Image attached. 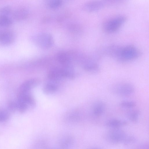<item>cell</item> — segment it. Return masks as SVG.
Instances as JSON below:
<instances>
[{
	"label": "cell",
	"instance_id": "7402d4cb",
	"mask_svg": "<svg viewBox=\"0 0 149 149\" xmlns=\"http://www.w3.org/2000/svg\"><path fill=\"white\" fill-rule=\"evenodd\" d=\"M69 30L74 33H79L82 31V29L81 26L79 24L73 23H71L68 26Z\"/></svg>",
	"mask_w": 149,
	"mask_h": 149
},
{
	"label": "cell",
	"instance_id": "d6986e66",
	"mask_svg": "<svg viewBox=\"0 0 149 149\" xmlns=\"http://www.w3.org/2000/svg\"><path fill=\"white\" fill-rule=\"evenodd\" d=\"M140 114V111L137 109H134L129 111L127 113V116L131 122L136 123L137 122L139 116Z\"/></svg>",
	"mask_w": 149,
	"mask_h": 149
},
{
	"label": "cell",
	"instance_id": "83f0119b",
	"mask_svg": "<svg viewBox=\"0 0 149 149\" xmlns=\"http://www.w3.org/2000/svg\"><path fill=\"white\" fill-rule=\"evenodd\" d=\"M139 147L140 148H148L149 145L147 143H144L141 144Z\"/></svg>",
	"mask_w": 149,
	"mask_h": 149
},
{
	"label": "cell",
	"instance_id": "2e32d148",
	"mask_svg": "<svg viewBox=\"0 0 149 149\" xmlns=\"http://www.w3.org/2000/svg\"><path fill=\"white\" fill-rule=\"evenodd\" d=\"M58 88V85L56 82H49L45 85L43 88V91L46 94H52L56 92L57 91Z\"/></svg>",
	"mask_w": 149,
	"mask_h": 149
},
{
	"label": "cell",
	"instance_id": "9c48e42d",
	"mask_svg": "<svg viewBox=\"0 0 149 149\" xmlns=\"http://www.w3.org/2000/svg\"><path fill=\"white\" fill-rule=\"evenodd\" d=\"M104 4L101 1H93L85 3L82 7L83 10L86 12L92 13L102 9Z\"/></svg>",
	"mask_w": 149,
	"mask_h": 149
},
{
	"label": "cell",
	"instance_id": "4316f807",
	"mask_svg": "<svg viewBox=\"0 0 149 149\" xmlns=\"http://www.w3.org/2000/svg\"><path fill=\"white\" fill-rule=\"evenodd\" d=\"M8 107L9 110L12 111H14L17 110L16 102L10 101L8 104Z\"/></svg>",
	"mask_w": 149,
	"mask_h": 149
},
{
	"label": "cell",
	"instance_id": "8992f818",
	"mask_svg": "<svg viewBox=\"0 0 149 149\" xmlns=\"http://www.w3.org/2000/svg\"><path fill=\"white\" fill-rule=\"evenodd\" d=\"M34 41L40 47L47 48L50 47L53 43L52 36L47 33H41L34 36Z\"/></svg>",
	"mask_w": 149,
	"mask_h": 149
},
{
	"label": "cell",
	"instance_id": "4fadbf2b",
	"mask_svg": "<svg viewBox=\"0 0 149 149\" xmlns=\"http://www.w3.org/2000/svg\"><path fill=\"white\" fill-rule=\"evenodd\" d=\"M128 123L125 120L117 119L109 120L105 123L106 126L111 128H119L120 127L126 125Z\"/></svg>",
	"mask_w": 149,
	"mask_h": 149
},
{
	"label": "cell",
	"instance_id": "ba28073f",
	"mask_svg": "<svg viewBox=\"0 0 149 149\" xmlns=\"http://www.w3.org/2000/svg\"><path fill=\"white\" fill-rule=\"evenodd\" d=\"M38 83V80L35 79H31L26 80L19 86L18 92L31 93L32 90L37 86Z\"/></svg>",
	"mask_w": 149,
	"mask_h": 149
},
{
	"label": "cell",
	"instance_id": "7c38bea8",
	"mask_svg": "<svg viewBox=\"0 0 149 149\" xmlns=\"http://www.w3.org/2000/svg\"><path fill=\"white\" fill-rule=\"evenodd\" d=\"M48 77L52 81L56 82L64 77L61 69H52L48 74Z\"/></svg>",
	"mask_w": 149,
	"mask_h": 149
},
{
	"label": "cell",
	"instance_id": "ac0fdd59",
	"mask_svg": "<svg viewBox=\"0 0 149 149\" xmlns=\"http://www.w3.org/2000/svg\"><path fill=\"white\" fill-rule=\"evenodd\" d=\"M13 21L8 16L0 15V28L8 27L12 24Z\"/></svg>",
	"mask_w": 149,
	"mask_h": 149
},
{
	"label": "cell",
	"instance_id": "277c9868",
	"mask_svg": "<svg viewBox=\"0 0 149 149\" xmlns=\"http://www.w3.org/2000/svg\"><path fill=\"white\" fill-rule=\"evenodd\" d=\"M127 136L124 131L119 128H111L105 132L104 138L109 143L116 144L123 143Z\"/></svg>",
	"mask_w": 149,
	"mask_h": 149
},
{
	"label": "cell",
	"instance_id": "44dd1931",
	"mask_svg": "<svg viewBox=\"0 0 149 149\" xmlns=\"http://www.w3.org/2000/svg\"><path fill=\"white\" fill-rule=\"evenodd\" d=\"M62 0H47V5L51 9H55L60 7L62 4Z\"/></svg>",
	"mask_w": 149,
	"mask_h": 149
},
{
	"label": "cell",
	"instance_id": "7a4b0ae2",
	"mask_svg": "<svg viewBox=\"0 0 149 149\" xmlns=\"http://www.w3.org/2000/svg\"><path fill=\"white\" fill-rule=\"evenodd\" d=\"M141 54L140 51L134 45L121 46L117 60L122 62L130 61L137 59Z\"/></svg>",
	"mask_w": 149,
	"mask_h": 149
},
{
	"label": "cell",
	"instance_id": "5bb4252c",
	"mask_svg": "<svg viewBox=\"0 0 149 149\" xmlns=\"http://www.w3.org/2000/svg\"><path fill=\"white\" fill-rule=\"evenodd\" d=\"M83 67L86 71L92 73H96L100 71L99 66L94 60L85 63L83 65Z\"/></svg>",
	"mask_w": 149,
	"mask_h": 149
},
{
	"label": "cell",
	"instance_id": "9a60e30c",
	"mask_svg": "<svg viewBox=\"0 0 149 149\" xmlns=\"http://www.w3.org/2000/svg\"><path fill=\"white\" fill-rule=\"evenodd\" d=\"M57 59L63 66L70 64V57L68 54L65 53H58L57 56Z\"/></svg>",
	"mask_w": 149,
	"mask_h": 149
},
{
	"label": "cell",
	"instance_id": "d4e9b609",
	"mask_svg": "<svg viewBox=\"0 0 149 149\" xmlns=\"http://www.w3.org/2000/svg\"><path fill=\"white\" fill-rule=\"evenodd\" d=\"M11 12L12 9L9 6H5L0 8V15L8 16Z\"/></svg>",
	"mask_w": 149,
	"mask_h": 149
},
{
	"label": "cell",
	"instance_id": "3957f363",
	"mask_svg": "<svg viewBox=\"0 0 149 149\" xmlns=\"http://www.w3.org/2000/svg\"><path fill=\"white\" fill-rule=\"evenodd\" d=\"M110 90L113 94L121 97H127L132 94L134 88L131 84L126 82H120L113 84Z\"/></svg>",
	"mask_w": 149,
	"mask_h": 149
},
{
	"label": "cell",
	"instance_id": "484cf974",
	"mask_svg": "<svg viewBox=\"0 0 149 149\" xmlns=\"http://www.w3.org/2000/svg\"><path fill=\"white\" fill-rule=\"evenodd\" d=\"M136 140V139L134 137L127 135L123 143L125 145H128L134 143Z\"/></svg>",
	"mask_w": 149,
	"mask_h": 149
},
{
	"label": "cell",
	"instance_id": "52a82bcc",
	"mask_svg": "<svg viewBox=\"0 0 149 149\" xmlns=\"http://www.w3.org/2000/svg\"><path fill=\"white\" fill-rule=\"evenodd\" d=\"M15 38V35L12 31L8 29L0 30V45H9L13 42Z\"/></svg>",
	"mask_w": 149,
	"mask_h": 149
},
{
	"label": "cell",
	"instance_id": "5b68a950",
	"mask_svg": "<svg viewBox=\"0 0 149 149\" xmlns=\"http://www.w3.org/2000/svg\"><path fill=\"white\" fill-rule=\"evenodd\" d=\"M126 20V17L123 15L112 18L104 24L103 26V30L107 33H114L120 29Z\"/></svg>",
	"mask_w": 149,
	"mask_h": 149
},
{
	"label": "cell",
	"instance_id": "8fae6325",
	"mask_svg": "<svg viewBox=\"0 0 149 149\" xmlns=\"http://www.w3.org/2000/svg\"><path fill=\"white\" fill-rule=\"evenodd\" d=\"M29 14L28 10L25 8H19L14 12L13 17L15 20L20 21L26 19Z\"/></svg>",
	"mask_w": 149,
	"mask_h": 149
},
{
	"label": "cell",
	"instance_id": "cb8c5ba5",
	"mask_svg": "<svg viewBox=\"0 0 149 149\" xmlns=\"http://www.w3.org/2000/svg\"><path fill=\"white\" fill-rule=\"evenodd\" d=\"M10 117L9 112L5 109H0V122L7 121Z\"/></svg>",
	"mask_w": 149,
	"mask_h": 149
},
{
	"label": "cell",
	"instance_id": "ffe728a7",
	"mask_svg": "<svg viewBox=\"0 0 149 149\" xmlns=\"http://www.w3.org/2000/svg\"><path fill=\"white\" fill-rule=\"evenodd\" d=\"M74 142V139L70 136H67L63 139L60 142V144L61 147L66 148L70 146Z\"/></svg>",
	"mask_w": 149,
	"mask_h": 149
},
{
	"label": "cell",
	"instance_id": "e0dca14e",
	"mask_svg": "<svg viewBox=\"0 0 149 149\" xmlns=\"http://www.w3.org/2000/svg\"><path fill=\"white\" fill-rule=\"evenodd\" d=\"M61 68L64 77L72 78L74 76V72L72 66L70 65L63 66Z\"/></svg>",
	"mask_w": 149,
	"mask_h": 149
},
{
	"label": "cell",
	"instance_id": "603a6c76",
	"mask_svg": "<svg viewBox=\"0 0 149 149\" xmlns=\"http://www.w3.org/2000/svg\"><path fill=\"white\" fill-rule=\"evenodd\" d=\"M120 105L123 107L131 108L135 107L136 105V103L133 101H124L120 102Z\"/></svg>",
	"mask_w": 149,
	"mask_h": 149
},
{
	"label": "cell",
	"instance_id": "6da1fadb",
	"mask_svg": "<svg viewBox=\"0 0 149 149\" xmlns=\"http://www.w3.org/2000/svg\"><path fill=\"white\" fill-rule=\"evenodd\" d=\"M16 102L17 110L21 113L33 109L36 105L35 100L31 93H18Z\"/></svg>",
	"mask_w": 149,
	"mask_h": 149
},
{
	"label": "cell",
	"instance_id": "30bf717a",
	"mask_svg": "<svg viewBox=\"0 0 149 149\" xmlns=\"http://www.w3.org/2000/svg\"><path fill=\"white\" fill-rule=\"evenodd\" d=\"M105 109V105L103 102L100 101H96L93 106L92 113L95 116H100L104 114Z\"/></svg>",
	"mask_w": 149,
	"mask_h": 149
}]
</instances>
